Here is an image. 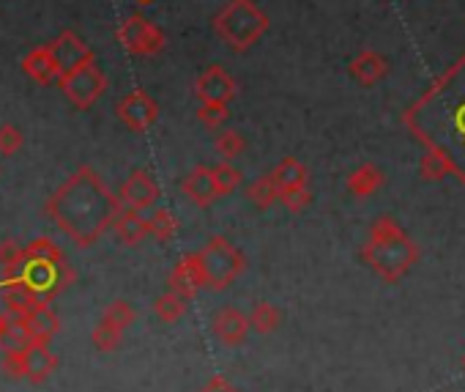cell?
I'll return each instance as SVG.
<instances>
[{"instance_id": "1f68e13d", "label": "cell", "mask_w": 465, "mask_h": 392, "mask_svg": "<svg viewBox=\"0 0 465 392\" xmlns=\"http://www.w3.org/2000/svg\"><path fill=\"white\" fill-rule=\"evenodd\" d=\"M134 318H137L134 307H132L129 302H124V299L110 302V305L104 307V316H102V321H107V324H113V327H118V329H129V327L134 324Z\"/></svg>"}, {"instance_id": "7402d4cb", "label": "cell", "mask_w": 465, "mask_h": 392, "mask_svg": "<svg viewBox=\"0 0 465 392\" xmlns=\"http://www.w3.org/2000/svg\"><path fill=\"white\" fill-rule=\"evenodd\" d=\"M0 266H4V283H17L23 277L25 266V247L17 239H4L0 242Z\"/></svg>"}, {"instance_id": "4316f807", "label": "cell", "mask_w": 465, "mask_h": 392, "mask_svg": "<svg viewBox=\"0 0 465 392\" xmlns=\"http://www.w3.org/2000/svg\"><path fill=\"white\" fill-rule=\"evenodd\" d=\"M31 343H34V337H31V329L23 318H12L4 337H0V348L4 351H25Z\"/></svg>"}, {"instance_id": "9a60e30c", "label": "cell", "mask_w": 465, "mask_h": 392, "mask_svg": "<svg viewBox=\"0 0 465 392\" xmlns=\"http://www.w3.org/2000/svg\"><path fill=\"white\" fill-rule=\"evenodd\" d=\"M211 329H213V335H216L222 343H227V346H239V343H244V337H247L250 318H244L236 307H222V310L213 316Z\"/></svg>"}, {"instance_id": "f35d334b", "label": "cell", "mask_w": 465, "mask_h": 392, "mask_svg": "<svg viewBox=\"0 0 465 392\" xmlns=\"http://www.w3.org/2000/svg\"><path fill=\"white\" fill-rule=\"evenodd\" d=\"M203 392H236V389H232L227 381H219V378H216V381H211V387H205Z\"/></svg>"}, {"instance_id": "4dcf8cb0", "label": "cell", "mask_w": 465, "mask_h": 392, "mask_svg": "<svg viewBox=\"0 0 465 392\" xmlns=\"http://www.w3.org/2000/svg\"><path fill=\"white\" fill-rule=\"evenodd\" d=\"M419 170H421V178H424V181H440V178H446V176H454L449 159L440 156L438 151H427V154L421 156Z\"/></svg>"}, {"instance_id": "ab89813d", "label": "cell", "mask_w": 465, "mask_h": 392, "mask_svg": "<svg viewBox=\"0 0 465 392\" xmlns=\"http://www.w3.org/2000/svg\"><path fill=\"white\" fill-rule=\"evenodd\" d=\"M9 321H12V316L0 313V337H4V332H6V327H9Z\"/></svg>"}, {"instance_id": "836d02e7", "label": "cell", "mask_w": 465, "mask_h": 392, "mask_svg": "<svg viewBox=\"0 0 465 392\" xmlns=\"http://www.w3.org/2000/svg\"><path fill=\"white\" fill-rule=\"evenodd\" d=\"M25 258H42V261H55V264L66 261L64 258V250L53 239H47V236H39L36 242H31L25 247Z\"/></svg>"}, {"instance_id": "b9f144b4", "label": "cell", "mask_w": 465, "mask_h": 392, "mask_svg": "<svg viewBox=\"0 0 465 392\" xmlns=\"http://www.w3.org/2000/svg\"><path fill=\"white\" fill-rule=\"evenodd\" d=\"M462 367H465V357H462Z\"/></svg>"}, {"instance_id": "d6a6232c", "label": "cell", "mask_w": 465, "mask_h": 392, "mask_svg": "<svg viewBox=\"0 0 465 392\" xmlns=\"http://www.w3.org/2000/svg\"><path fill=\"white\" fill-rule=\"evenodd\" d=\"M213 178H216V184H219V192L222 195H230L232 189H236L239 184H242V170L232 165V162H219V165H213Z\"/></svg>"}, {"instance_id": "cb8c5ba5", "label": "cell", "mask_w": 465, "mask_h": 392, "mask_svg": "<svg viewBox=\"0 0 465 392\" xmlns=\"http://www.w3.org/2000/svg\"><path fill=\"white\" fill-rule=\"evenodd\" d=\"M280 195H282V189H280V184L274 181V176L269 173V176H261L258 181H252L250 184V189H247V198L258 206V209H269V206H274L277 201H280Z\"/></svg>"}, {"instance_id": "f546056e", "label": "cell", "mask_w": 465, "mask_h": 392, "mask_svg": "<svg viewBox=\"0 0 465 392\" xmlns=\"http://www.w3.org/2000/svg\"><path fill=\"white\" fill-rule=\"evenodd\" d=\"M121 340H124V329L113 327V324H107V321H99L96 329L91 332L94 348H96V351H104V354L115 351V348L121 346Z\"/></svg>"}, {"instance_id": "52a82bcc", "label": "cell", "mask_w": 465, "mask_h": 392, "mask_svg": "<svg viewBox=\"0 0 465 392\" xmlns=\"http://www.w3.org/2000/svg\"><path fill=\"white\" fill-rule=\"evenodd\" d=\"M118 45L132 53V55H159L167 45V36L159 25H153L151 20H145L143 15H132L126 17L118 31H115Z\"/></svg>"}, {"instance_id": "60d3db41", "label": "cell", "mask_w": 465, "mask_h": 392, "mask_svg": "<svg viewBox=\"0 0 465 392\" xmlns=\"http://www.w3.org/2000/svg\"><path fill=\"white\" fill-rule=\"evenodd\" d=\"M134 4H140V6H151L153 0H134Z\"/></svg>"}, {"instance_id": "d590c367", "label": "cell", "mask_w": 465, "mask_h": 392, "mask_svg": "<svg viewBox=\"0 0 465 392\" xmlns=\"http://www.w3.org/2000/svg\"><path fill=\"white\" fill-rule=\"evenodd\" d=\"M23 146H25L23 129H17L15 124H4V126H0V154H4V156H15Z\"/></svg>"}, {"instance_id": "d6986e66", "label": "cell", "mask_w": 465, "mask_h": 392, "mask_svg": "<svg viewBox=\"0 0 465 392\" xmlns=\"http://www.w3.org/2000/svg\"><path fill=\"white\" fill-rule=\"evenodd\" d=\"M383 181H386L383 170H381L378 165H372V162H364V165H359V167L348 176L345 186H348V192L353 195V198L364 201V198H370L372 192H378V189L383 186Z\"/></svg>"}, {"instance_id": "ffe728a7", "label": "cell", "mask_w": 465, "mask_h": 392, "mask_svg": "<svg viewBox=\"0 0 465 392\" xmlns=\"http://www.w3.org/2000/svg\"><path fill=\"white\" fill-rule=\"evenodd\" d=\"M113 231H115L118 242H124L129 247H134L145 236H151L148 234V217H143V212H134V209H126V206L118 212V217L113 223Z\"/></svg>"}, {"instance_id": "d4e9b609", "label": "cell", "mask_w": 465, "mask_h": 392, "mask_svg": "<svg viewBox=\"0 0 465 392\" xmlns=\"http://www.w3.org/2000/svg\"><path fill=\"white\" fill-rule=\"evenodd\" d=\"M213 148L216 154L224 159V162H232V159H239L247 148V140L239 129H222L216 137H213Z\"/></svg>"}, {"instance_id": "8fae6325", "label": "cell", "mask_w": 465, "mask_h": 392, "mask_svg": "<svg viewBox=\"0 0 465 392\" xmlns=\"http://www.w3.org/2000/svg\"><path fill=\"white\" fill-rule=\"evenodd\" d=\"M181 192L186 195V198L200 206V209H208L211 204H216L222 198V192H219V184L213 178V167H205V165H197L192 167L183 181H181Z\"/></svg>"}, {"instance_id": "44dd1931", "label": "cell", "mask_w": 465, "mask_h": 392, "mask_svg": "<svg viewBox=\"0 0 465 392\" xmlns=\"http://www.w3.org/2000/svg\"><path fill=\"white\" fill-rule=\"evenodd\" d=\"M36 302H39V294L31 286H25L23 280L9 283L6 291H4V305H6V310H9L12 318H25Z\"/></svg>"}, {"instance_id": "7a4b0ae2", "label": "cell", "mask_w": 465, "mask_h": 392, "mask_svg": "<svg viewBox=\"0 0 465 392\" xmlns=\"http://www.w3.org/2000/svg\"><path fill=\"white\" fill-rule=\"evenodd\" d=\"M121 209V201L91 165H83L74 176H69L45 204L47 217L77 247H91L107 228H113Z\"/></svg>"}, {"instance_id": "603a6c76", "label": "cell", "mask_w": 465, "mask_h": 392, "mask_svg": "<svg viewBox=\"0 0 465 392\" xmlns=\"http://www.w3.org/2000/svg\"><path fill=\"white\" fill-rule=\"evenodd\" d=\"M274 181L280 184V189H296V186H307L310 181V170L304 167V162H299L296 156H285L274 170H272Z\"/></svg>"}, {"instance_id": "83f0119b", "label": "cell", "mask_w": 465, "mask_h": 392, "mask_svg": "<svg viewBox=\"0 0 465 392\" xmlns=\"http://www.w3.org/2000/svg\"><path fill=\"white\" fill-rule=\"evenodd\" d=\"M148 234L159 242H170L178 234V220L170 209H153L148 217Z\"/></svg>"}, {"instance_id": "2e32d148", "label": "cell", "mask_w": 465, "mask_h": 392, "mask_svg": "<svg viewBox=\"0 0 465 392\" xmlns=\"http://www.w3.org/2000/svg\"><path fill=\"white\" fill-rule=\"evenodd\" d=\"M23 72H25L34 83H39V85H50L53 80H61V69H58V64H55V58H53L50 45L31 50V53L23 58Z\"/></svg>"}, {"instance_id": "30bf717a", "label": "cell", "mask_w": 465, "mask_h": 392, "mask_svg": "<svg viewBox=\"0 0 465 392\" xmlns=\"http://www.w3.org/2000/svg\"><path fill=\"white\" fill-rule=\"evenodd\" d=\"M50 50H53V58L61 69V77L96 61L94 58V50L74 34V31H64L55 42H50Z\"/></svg>"}, {"instance_id": "74e56055", "label": "cell", "mask_w": 465, "mask_h": 392, "mask_svg": "<svg viewBox=\"0 0 465 392\" xmlns=\"http://www.w3.org/2000/svg\"><path fill=\"white\" fill-rule=\"evenodd\" d=\"M0 370H4L9 378H25L23 351H4V359H0Z\"/></svg>"}, {"instance_id": "7c38bea8", "label": "cell", "mask_w": 465, "mask_h": 392, "mask_svg": "<svg viewBox=\"0 0 465 392\" xmlns=\"http://www.w3.org/2000/svg\"><path fill=\"white\" fill-rule=\"evenodd\" d=\"M236 91H239L236 80H232L222 66H208L194 83V94H197L200 102H222V105H227L232 96H236Z\"/></svg>"}, {"instance_id": "e0dca14e", "label": "cell", "mask_w": 465, "mask_h": 392, "mask_svg": "<svg viewBox=\"0 0 465 392\" xmlns=\"http://www.w3.org/2000/svg\"><path fill=\"white\" fill-rule=\"evenodd\" d=\"M23 321L28 324L31 337H34L36 343H50V340L61 332V318L55 316V310H53L45 299H39Z\"/></svg>"}, {"instance_id": "5b68a950", "label": "cell", "mask_w": 465, "mask_h": 392, "mask_svg": "<svg viewBox=\"0 0 465 392\" xmlns=\"http://www.w3.org/2000/svg\"><path fill=\"white\" fill-rule=\"evenodd\" d=\"M200 258H203V269H205V286L213 288V291L227 288L247 266L244 256L236 247H232L227 239H222V236H213L200 250Z\"/></svg>"}, {"instance_id": "484cf974", "label": "cell", "mask_w": 465, "mask_h": 392, "mask_svg": "<svg viewBox=\"0 0 465 392\" xmlns=\"http://www.w3.org/2000/svg\"><path fill=\"white\" fill-rule=\"evenodd\" d=\"M186 307H189V299L181 297V294H175V291H167L164 297H159V299L153 302V313H156L164 324H173V321L183 318V316H186Z\"/></svg>"}, {"instance_id": "ba28073f", "label": "cell", "mask_w": 465, "mask_h": 392, "mask_svg": "<svg viewBox=\"0 0 465 392\" xmlns=\"http://www.w3.org/2000/svg\"><path fill=\"white\" fill-rule=\"evenodd\" d=\"M115 113H118V118H121L132 132H145L151 124H156V118H159V105L153 102V96H151L148 91L134 88V91H129V94L118 102Z\"/></svg>"}, {"instance_id": "6da1fadb", "label": "cell", "mask_w": 465, "mask_h": 392, "mask_svg": "<svg viewBox=\"0 0 465 392\" xmlns=\"http://www.w3.org/2000/svg\"><path fill=\"white\" fill-rule=\"evenodd\" d=\"M402 121L427 151L446 156L454 176L465 181V55L405 110Z\"/></svg>"}, {"instance_id": "4fadbf2b", "label": "cell", "mask_w": 465, "mask_h": 392, "mask_svg": "<svg viewBox=\"0 0 465 392\" xmlns=\"http://www.w3.org/2000/svg\"><path fill=\"white\" fill-rule=\"evenodd\" d=\"M167 286H170V291H175V294L192 299V297L205 286V269H203L200 253L183 256V258L175 264V269L170 272V283H167Z\"/></svg>"}, {"instance_id": "5bb4252c", "label": "cell", "mask_w": 465, "mask_h": 392, "mask_svg": "<svg viewBox=\"0 0 465 392\" xmlns=\"http://www.w3.org/2000/svg\"><path fill=\"white\" fill-rule=\"evenodd\" d=\"M23 359H25V378H31L34 384H45L58 367V357L50 351V343H36L34 340L23 351Z\"/></svg>"}, {"instance_id": "8d00e7d4", "label": "cell", "mask_w": 465, "mask_h": 392, "mask_svg": "<svg viewBox=\"0 0 465 392\" xmlns=\"http://www.w3.org/2000/svg\"><path fill=\"white\" fill-rule=\"evenodd\" d=\"M310 201H312V195H310V186H296V189H285L282 195H280V204L288 209V212H293V215H299V212H304L307 206H310Z\"/></svg>"}, {"instance_id": "e575fe53", "label": "cell", "mask_w": 465, "mask_h": 392, "mask_svg": "<svg viewBox=\"0 0 465 392\" xmlns=\"http://www.w3.org/2000/svg\"><path fill=\"white\" fill-rule=\"evenodd\" d=\"M197 118H200L208 129H219V126L230 118V110H227V105H222V102H200Z\"/></svg>"}, {"instance_id": "ac0fdd59", "label": "cell", "mask_w": 465, "mask_h": 392, "mask_svg": "<svg viewBox=\"0 0 465 392\" xmlns=\"http://www.w3.org/2000/svg\"><path fill=\"white\" fill-rule=\"evenodd\" d=\"M389 61L375 53V50H361L353 61H351V75L361 83V85H375L389 75Z\"/></svg>"}, {"instance_id": "9c48e42d", "label": "cell", "mask_w": 465, "mask_h": 392, "mask_svg": "<svg viewBox=\"0 0 465 392\" xmlns=\"http://www.w3.org/2000/svg\"><path fill=\"white\" fill-rule=\"evenodd\" d=\"M159 198V184L151 178V173L145 170H134L124 184H121V192H118V201L121 206L126 209H134V212H145L156 204Z\"/></svg>"}, {"instance_id": "277c9868", "label": "cell", "mask_w": 465, "mask_h": 392, "mask_svg": "<svg viewBox=\"0 0 465 392\" xmlns=\"http://www.w3.org/2000/svg\"><path fill=\"white\" fill-rule=\"evenodd\" d=\"M213 31L230 50L244 53L269 31V17L255 0H230L213 17Z\"/></svg>"}, {"instance_id": "3957f363", "label": "cell", "mask_w": 465, "mask_h": 392, "mask_svg": "<svg viewBox=\"0 0 465 392\" xmlns=\"http://www.w3.org/2000/svg\"><path fill=\"white\" fill-rule=\"evenodd\" d=\"M361 258L386 283H394L413 266V261L419 258V250L413 247V242L400 231V226L391 217H381L370 231V242L364 245Z\"/></svg>"}, {"instance_id": "8992f818", "label": "cell", "mask_w": 465, "mask_h": 392, "mask_svg": "<svg viewBox=\"0 0 465 392\" xmlns=\"http://www.w3.org/2000/svg\"><path fill=\"white\" fill-rule=\"evenodd\" d=\"M61 91L66 94V99L77 107V110H88L94 107L102 94L107 91V75L102 72V66H96V61L64 75L58 80Z\"/></svg>"}, {"instance_id": "f1b7e54d", "label": "cell", "mask_w": 465, "mask_h": 392, "mask_svg": "<svg viewBox=\"0 0 465 392\" xmlns=\"http://www.w3.org/2000/svg\"><path fill=\"white\" fill-rule=\"evenodd\" d=\"M280 321H282L280 310H277L274 305H269V302L255 305V310H252V316H250V327H252L255 332H261V335L274 332V329L280 327Z\"/></svg>"}]
</instances>
